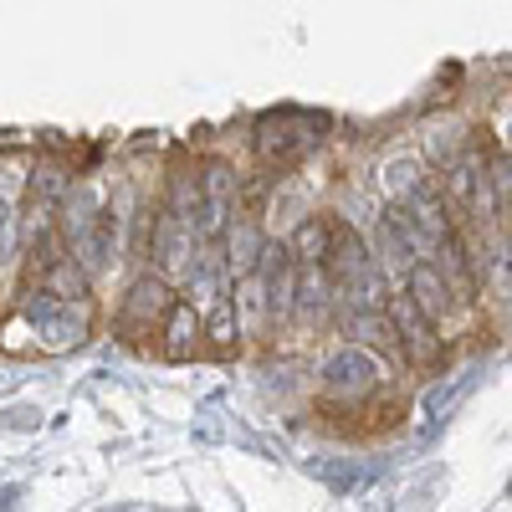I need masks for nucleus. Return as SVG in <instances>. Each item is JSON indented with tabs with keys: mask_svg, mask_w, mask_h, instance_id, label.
<instances>
[{
	"mask_svg": "<svg viewBox=\"0 0 512 512\" xmlns=\"http://www.w3.org/2000/svg\"><path fill=\"white\" fill-rule=\"evenodd\" d=\"M323 139V118L318 113H303V108H277V113H262L256 118V159L262 164H297L313 144Z\"/></svg>",
	"mask_w": 512,
	"mask_h": 512,
	"instance_id": "nucleus-1",
	"label": "nucleus"
},
{
	"mask_svg": "<svg viewBox=\"0 0 512 512\" xmlns=\"http://www.w3.org/2000/svg\"><path fill=\"white\" fill-rule=\"evenodd\" d=\"M21 318L41 338V349H77L88 344V308H67L47 287H26L21 297Z\"/></svg>",
	"mask_w": 512,
	"mask_h": 512,
	"instance_id": "nucleus-2",
	"label": "nucleus"
},
{
	"mask_svg": "<svg viewBox=\"0 0 512 512\" xmlns=\"http://www.w3.org/2000/svg\"><path fill=\"white\" fill-rule=\"evenodd\" d=\"M369 251H374V262H379L384 272H400V277H410V272L425 262V246H420V236L410 231V221H405L400 205H390V210L379 216Z\"/></svg>",
	"mask_w": 512,
	"mask_h": 512,
	"instance_id": "nucleus-3",
	"label": "nucleus"
},
{
	"mask_svg": "<svg viewBox=\"0 0 512 512\" xmlns=\"http://www.w3.org/2000/svg\"><path fill=\"white\" fill-rule=\"evenodd\" d=\"M175 303H180V297L169 292V282H164L159 272H144V277H134V287H128V297H123L118 328H128V333H154V323H164Z\"/></svg>",
	"mask_w": 512,
	"mask_h": 512,
	"instance_id": "nucleus-4",
	"label": "nucleus"
},
{
	"mask_svg": "<svg viewBox=\"0 0 512 512\" xmlns=\"http://www.w3.org/2000/svg\"><path fill=\"white\" fill-rule=\"evenodd\" d=\"M323 384H328V395H338V400H364V395L379 390V359H374L369 349L349 344V349H338V354L328 359Z\"/></svg>",
	"mask_w": 512,
	"mask_h": 512,
	"instance_id": "nucleus-5",
	"label": "nucleus"
},
{
	"mask_svg": "<svg viewBox=\"0 0 512 512\" xmlns=\"http://www.w3.org/2000/svg\"><path fill=\"white\" fill-rule=\"evenodd\" d=\"M384 318H390L395 349H400L410 364H436V359H441V338H436V328L410 308V297H405V292L390 297V313H384Z\"/></svg>",
	"mask_w": 512,
	"mask_h": 512,
	"instance_id": "nucleus-6",
	"label": "nucleus"
},
{
	"mask_svg": "<svg viewBox=\"0 0 512 512\" xmlns=\"http://www.w3.org/2000/svg\"><path fill=\"white\" fill-rule=\"evenodd\" d=\"M149 251H154V267H159V277H164V272H190L195 251H200L195 226H190L185 216H169V210H159L154 236H149Z\"/></svg>",
	"mask_w": 512,
	"mask_h": 512,
	"instance_id": "nucleus-7",
	"label": "nucleus"
},
{
	"mask_svg": "<svg viewBox=\"0 0 512 512\" xmlns=\"http://www.w3.org/2000/svg\"><path fill=\"white\" fill-rule=\"evenodd\" d=\"M436 272H441V282L451 287L456 308L472 303V292H477V251H472V241H466L461 231L436 246Z\"/></svg>",
	"mask_w": 512,
	"mask_h": 512,
	"instance_id": "nucleus-8",
	"label": "nucleus"
},
{
	"mask_svg": "<svg viewBox=\"0 0 512 512\" xmlns=\"http://www.w3.org/2000/svg\"><path fill=\"white\" fill-rule=\"evenodd\" d=\"M405 297H410V308L425 318V323H441L451 308H456V297H451V287L441 282V272H436V262H420L410 277H405Z\"/></svg>",
	"mask_w": 512,
	"mask_h": 512,
	"instance_id": "nucleus-9",
	"label": "nucleus"
},
{
	"mask_svg": "<svg viewBox=\"0 0 512 512\" xmlns=\"http://www.w3.org/2000/svg\"><path fill=\"white\" fill-rule=\"evenodd\" d=\"M262 246H267V236H262V226H256V221L236 216V221L226 226V236H221V256H226L231 282H241V277L256 272V262H262Z\"/></svg>",
	"mask_w": 512,
	"mask_h": 512,
	"instance_id": "nucleus-10",
	"label": "nucleus"
},
{
	"mask_svg": "<svg viewBox=\"0 0 512 512\" xmlns=\"http://www.w3.org/2000/svg\"><path fill=\"white\" fill-rule=\"evenodd\" d=\"M477 287H492L502 303H512V231H492L477 256Z\"/></svg>",
	"mask_w": 512,
	"mask_h": 512,
	"instance_id": "nucleus-11",
	"label": "nucleus"
},
{
	"mask_svg": "<svg viewBox=\"0 0 512 512\" xmlns=\"http://www.w3.org/2000/svg\"><path fill=\"white\" fill-rule=\"evenodd\" d=\"M328 241H333V216H308L303 226L292 231L287 251L297 267H323L328 262Z\"/></svg>",
	"mask_w": 512,
	"mask_h": 512,
	"instance_id": "nucleus-12",
	"label": "nucleus"
},
{
	"mask_svg": "<svg viewBox=\"0 0 512 512\" xmlns=\"http://www.w3.org/2000/svg\"><path fill=\"white\" fill-rule=\"evenodd\" d=\"M333 277L323 267H297V313L308 318H328L333 313Z\"/></svg>",
	"mask_w": 512,
	"mask_h": 512,
	"instance_id": "nucleus-13",
	"label": "nucleus"
},
{
	"mask_svg": "<svg viewBox=\"0 0 512 512\" xmlns=\"http://www.w3.org/2000/svg\"><path fill=\"white\" fill-rule=\"evenodd\" d=\"M431 185V175H425V164L420 159H410V154H400V159H390L384 164V190L395 195V205H405L415 190H425Z\"/></svg>",
	"mask_w": 512,
	"mask_h": 512,
	"instance_id": "nucleus-14",
	"label": "nucleus"
},
{
	"mask_svg": "<svg viewBox=\"0 0 512 512\" xmlns=\"http://www.w3.org/2000/svg\"><path fill=\"white\" fill-rule=\"evenodd\" d=\"M195 338H200V313L180 297V303L169 308V359H190Z\"/></svg>",
	"mask_w": 512,
	"mask_h": 512,
	"instance_id": "nucleus-15",
	"label": "nucleus"
},
{
	"mask_svg": "<svg viewBox=\"0 0 512 512\" xmlns=\"http://www.w3.org/2000/svg\"><path fill=\"white\" fill-rule=\"evenodd\" d=\"M36 420H41V410H6V425H11V431H36Z\"/></svg>",
	"mask_w": 512,
	"mask_h": 512,
	"instance_id": "nucleus-16",
	"label": "nucleus"
},
{
	"mask_svg": "<svg viewBox=\"0 0 512 512\" xmlns=\"http://www.w3.org/2000/svg\"><path fill=\"white\" fill-rule=\"evenodd\" d=\"M11 507H16V487H11V492H0V512H11Z\"/></svg>",
	"mask_w": 512,
	"mask_h": 512,
	"instance_id": "nucleus-17",
	"label": "nucleus"
},
{
	"mask_svg": "<svg viewBox=\"0 0 512 512\" xmlns=\"http://www.w3.org/2000/svg\"><path fill=\"white\" fill-rule=\"evenodd\" d=\"M502 164H507V175H512V123H507V159Z\"/></svg>",
	"mask_w": 512,
	"mask_h": 512,
	"instance_id": "nucleus-18",
	"label": "nucleus"
}]
</instances>
